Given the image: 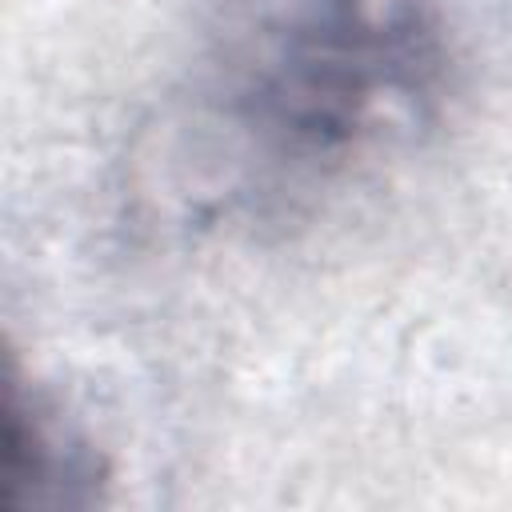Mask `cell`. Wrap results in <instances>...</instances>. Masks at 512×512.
<instances>
[{
    "label": "cell",
    "mask_w": 512,
    "mask_h": 512,
    "mask_svg": "<svg viewBox=\"0 0 512 512\" xmlns=\"http://www.w3.org/2000/svg\"><path fill=\"white\" fill-rule=\"evenodd\" d=\"M444 0H244L172 108V200L200 224L280 220L356 184L436 120Z\"/></svg>",
    "instance_id": "1"
},
{
    "label": "cell",
    "mask_w": 512,
    "mask_h": 512,
    "mask_svg": "<svg viewBox=\"0 0 512 512\" xmlns=\"http://www.w3.org/2000/svg\"><path fill=\"white\" fill-rule=\"evenodd\" d=\"M108 460L16 364L4 392V508L76 512L104 500Z\"/></svg>",
    "instance_id": "2"
}]
</instances>
